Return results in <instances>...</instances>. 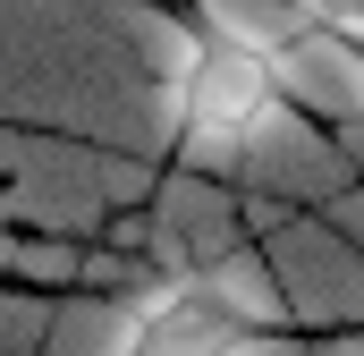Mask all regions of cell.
Listing matches in <instances>:
<instances>
[{
    "mask_svg": "<svg viewBox=\"0 0 364 356\" xmlns=\"http://www.w3.org/2000/svg\"><path fill=\"white\" fill-rule=\"evenodd\" d=\"M272 110H279V60L246 26L186 34L178 85H170V119H178L186 145H246Z\"/></svg>",
    "mask_w": 364,
    "mask_h": 356,
    "instance_id": "1",
    "label": "cell"
},
{
    "mask_svg": "<svg viewBox=\"0 0 364 356\" xmlns=\"http://www.w3.org/2000/svg\"><path fill=\"white\" fill-rule=\"evenodd\" d=\"M255 348V305L229 280H170L161 297L136 305L119 356H246Z\"/></svg>",
    "mask_w": 364,
    "mask_h": 356,
    "instance_id": "2",
    "label": "cell"
},
{
    "mask_svg": "<svg viewBox=\"0 0 364 356\" xmlns=\"http://www.w3.org/2000/svg\"><path fill=\"white\" fill-rule=\"evenodd\" d=\"M314 17H331V26H348V34H364V0H305Z\"/></svg>",
    "mask_w": 364,
    "mask_h": 356,
    "instance_id": "3",
    "label": "cell"
},
{
    "mask_svg": "<svg viewBox=\"0 0 364 356\" xmlns=\"http://www.w3.org/2000/svg\"><path fill=\"white\" fill-rule=\"evenodd\" d=\"M356 68H364V51H356Z\"/></svg>",
    "mask_w": 364,
    "mask_h": 356,
    "instance_id": "4",
    "label": "cell"
}]
</instances>
